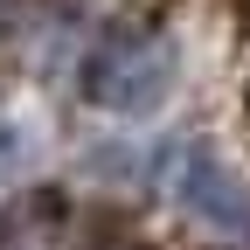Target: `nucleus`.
<instances>
[{"label":"nucleus","instance_id":"1","mask_svg":"<svg viewBox=\"0 0 250 250\" xmlns=\"http://www.w3.org/2000/svg\"><path fill=\"white\" fill-rule=\"evenodd\" d=\"M174 90V42L153 28H118L83 62V98L111 118H146Z\"/></svg>","mask_w":250,"mask_h":250},{"label":"nucleus","instance_id":"2","mask_svg":"<svg viewBox=\"0 0 250 250\" xmlns=\"http://www.w3.org/2000/svg\"><path fill=\"white\" fill-rule=\"evenodd\" d=\"M167 188H174V202L188 215H202L208 229H223L229 243H250V188H243V174L215 146H202V139L174 146L167 153Z\"/></svg>","mask_w":250,"mask_h":250},{"label":"nucleus","instance_id":"3","mask_svg":"<svg viewBox=\"0 0 250 250\" xmlns=\"http://www.w3.org/2000/svg\"><path fill=\"white\" fill-rule=\"evenodd\" d=\"M21 153H28L21 125H0V174H14V167H21Z\"/></svg>","mask_w":250,"mask_h":250}]
</instances>
